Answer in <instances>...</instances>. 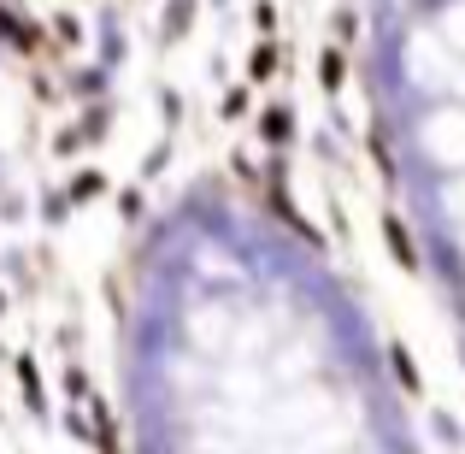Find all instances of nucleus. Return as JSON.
<instances>
[{
    "instance_id": "nucleus-1",
    "label": "nucleus",
    "mask_w": 465,
    "mask_h": 454,
    "mask_svg": "<svg viewBox=\"0 0 465 454\" xmlns=\"http://www.w3.org/2000/svg\"><path fill=\"white\" fill-rule=\"evenodd\" d=\"M118 372L130 454H424L336 272L230 189L142 237Z\"/></svg>"
},
{
    "instance_id": "nucleus-2",
    "label": "nucleus",
    "mask_w": 465,
    "mask_h": 454,
    "mask_svg": "<svg viewBox=\"0 0 465 454\" xmlns=\"http://www.w3.org/2000/svg\"><path fill=\"white\" fill-rule=\"evenodd\" d=\"M371 101L401 213L465 337V0H389Z\"/></svg>"
}]
</instances>
